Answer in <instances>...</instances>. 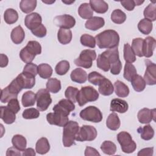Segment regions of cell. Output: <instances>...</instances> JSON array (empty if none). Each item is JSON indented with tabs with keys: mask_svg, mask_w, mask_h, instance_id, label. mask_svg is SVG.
Segmentation results:
<instances>
[{
	"mask_svg": "<svg viewBox=\"0 0 156 156\" xmlns=\"http://www.w3.org/2000/svg\"><path fill=\"white\" fill-rule=\"evenodd\" d=\"M80 43L82 45L89 47L91 48H94L96 46V40L93 36L88 34H83L80 39Z\"/></svg>",
	"mask_w": 156,
	"mask_h": 156,
	"instance_id": "48",
	"label": "cell"
},
{
	"mask_svg": "<svg viewBox=\"0 0 156 156\" xmlns=\"http://www.w3.org/2000/svg\"><path fill=\"white\" fill-rule=\"evenodd\" d=\"M37 107L40 111H45L52 103L49 91L47 89H40L36 93Z\"/></svg>",
	"mask_w": 156,
	"mask_h": 156,
	"instance_id": "9",
	"label": "cell"
},
{
	"mask_svg": "<svg viewBox=\"0 0 156 156\" xmlns=\"http://www.w3.org/2000/svg\"><path fill=\"white\" fill-rule=\"evenodd\" d=\"M54 22L55 24L63 29H71L76 24V20L73 16L65 14L62 15H58L54 18Z\"/></svg>",
	"mask_w": 156,
	"mask_h": 156,
	"instance_id": "12",
	"label": "cell"
},
{
	"mask_svg": "<svg viewBox=\"0 0 156 156\" xmlns=\"http://www.w3.org/2000/svg\"><path fill=\"white\" fill-rule=\"evenodd\" d=\"M58 41L62 44H66L70 43L72 39V32L70 29L60 28L57 33Z\"/></svg>",
	"mask_w": 156,
	"mask_h": 156,
	"instance_id": "26",
	"label": "cell"
},
{
	"mask_svg": "<svg viewBox=\"0 0 156 156\" xmlns=\"http://www.w3.org/2000/svg\"><path fill=\"white\" fill-rule=\"evenodd\" d=\"M128 108V104L124 100L116 98L111 101L110 110L113 112H116L120 113H124L127 111Z\"/></svg>",
	"mask_w": 156,
	"mask_h": 156,
	"instance_id": "17",
	"label": "cell"
},
{
	"mask_svg": "<svg viewBox=\"0 0 156 156\" xmlns=\"http://www.w3.org/2000/svg\"><path fill=\"white\" fill-rule=\"evenodd\" d=\"M15 114L7 106L1 107V118L5 124H10L13 123L16 119Z\"/></svg>",
	"mask_w": 156,
	"mask_h": 156,
	"instance_id": "21",
	"label": "cell"
},
{
	"mask_svg": "<svg viewBox=\"0 0 156 156\" xmlns=\"http://www.w3.org/2000/svg\"><path fill=\"white\" fill-rule=\"evenodd\" d=\"M152 23L150 20L143 18L138 24V29L144 35L149 34L152 30Z\"/></svg>",
	"mask_w": 156,
	"mask_h": 156,
	"instance_id": "35",
	"label": "cell"
},
{
	"mask_svg": "<svg viewBox=\"0 0 156 156\" xmlns=\"http://www.w3.org/2000/svg\"><path fill=\"white\" fill-rule=\"evenodd\" d=\"M138 119L141 124H148L152 120L155 121V109L151 110L147 108L141 109L137 115Z\"/></svg>",
	"mask_w": 156,
	"mask_h": 156,
	"instance_id": "15",
	"label": "cell"
},
{
	"mask_svg": "<svg viewBox=\"0 0 156 156\" xmlns=\"http://www.w3.org/2000/svg\"><path fill=\"white\" fill-rule=\"evenodd\" d=\"M7 106L15 113H17L20 110V105L17 98H13L10 100Z\"/></svg>",
	"mask_w": 156,
	"mask_h": 156,
	"instance_id": "55",
	"label": "cell"
},
{
	"mask_svg": "<svg viewBox=\"0 0 156 156\" xmlns=\"http://www.w3.org/2000/svg\"><path fill=\"white\" fill-rule=\"evenodd\" d=\"M146 69L144 74L146 84L154 85L156 84V65L149 60H145Z\"/></svg>",
	"mask_w": 156,
	"mask_h": 156,
	"instance_id": "10",
	"label": "cell"
},
{
	"mask_svg": "<svg viewBox=\"0 0 156 156\" xmlns=\"http://www.w3.org/2000/svg\"><path fill=\"white\" fill-rule=\"evenodd\" d=\"M69 63L67 60H62L59 62L55 68V73L60 76L65 75L69 69Z\"/></svg>",
	"mask_w": 156,
	"mask_h": 156,
	"instance_id": "47",
	"label": "cell"
},
{
	"mask_svg": "<svg viewBox=\"0 0 156 156\" xmlns=\"http://www.w3.org/2000/svg\"><path fill=\"white\" fill-rule=\"evenodd\" d=\"M120 3L128 11L133 10L136 5L135 1H133V0L122 1H120Z\"/></svg>",
	"mask_w": 156,
	"mask_h": 156,
	"instance_id": "56",
	"label": "cell"
},
{
	"mask_svg": "<svg viewBox=\"0 0 156 156\" xmlns=\"http://www.w3.org/2000/svg\"><path fill=\"white\" fill-rule=\"evenodd\" d=\"M4 19L6 23L9 24H13L18 19V12L13 9H7L4 12Z\"/></svg>",
	"mask_w": 156,
	"mask_h": 156,
	"instance_id": "38",
	"label": "cell"
},
{
	"mask_svg": "<svg viewBox=\"0 0 156 156\" xmlns=\"http://www.w3.org/2000/svg\"><path fill=\"white\" fill-rule=\"evenodd\" d=\"M42 18L38 13H32L27 15L24 19L25 26L30 30L38 25L41 24Z\"/></svg>",
	"mask_w": 156,
	"mask_h": 156,
	"instance_id": "16",
	"label": "cell"
},
{
	"mask_svg": "<svg viewBox=\"0 0 156 156\" xmlns=\"http://www.w3.org/2000/svg\"><path fill=\"white\" fill-rule=\"evenodd\" d=\"M85 155L88 156V155H100V154L98 152V151L91 147L87 146L85 150Z\"/></svg>",
	"mask_w": 156,
	"mask_h": 156,
	"instance_id": "59",
	"label": "cell"
},
{
	"mask_svg": "<svg viewBox=\"0 0 156 156\" xmlns=\"http://www.w3.org/2000/svg\"><path fill=\"white\" fill-rule=\"evenodd\" d=\"M21 151L18 150L16 147H9L6 152V155L7 156H19L22 155V154L20 152Z\"/></svg>",
	"mask_w": 156,
	"mask_h": 156,
	"instance_id": "58",
	"label": "cell"
},
{
	"mask_svg": "<svg viewBox=\"0 0 156 156\" xmlns=\"http://www.w3.org/2000/svg\"><path fill=\"white\" fill-rule=\"evenodd\" d=\"M136 74L137 73L135 66L130 63H126L124 68V78L127 81H130Z\"/></svg>",
	"mask_w": 156,
	"mask_h": 156,
	"instance_id": "41",
	"label": "cell"
},
{
	"mask_svg": "<svg viewBox=\"0 0 156 156\" xmlns=\"http://www.w3.org/2000/svg\"><path fill=\"white\" fill-rule=\"evenodd\" d=\"M20 57L21 60L24 63H29L33 61L35 57V54L26 46L21 50L20 52Z\"/></svg>",
	"mask_w": 156,
	"mask_h": 156,
	"instance_id": "42",
	"label": "cell"
},
{
	"mask_svg": "<svg viewBox=\"0 0 156 156\" xmlns=\"http://www.w3.org/2000/svg\"><path fill=\"white\" fill-rule=\"evenodd\" d=\"M23 72L36 76L38 74V66L32 63H27L24 66Z\"/></svg>",
	"mask_w": 156,
	"mask_h": 156,
	"instance_id": "54",
	"label": "cell"
},
{
	"mask_svg": "<svg viewBox=\"0 0 156 156\" xmlns=\"http://www.w3.org/2000/svg\"><path fill=\"white\" fill-rule=\"evenodd\" d=\"M46 119L50 124L55 125L59 127H64L69 121L68 116L57 112H54V113L47 114Z\"/></svg>",
	"mask_w": 156,
	"mask_h": 156,
	"instance_id": "11",
	"label": "cell"
},
{
	"mask_svg": "<svg viewBox=\"0 0 156 156\" xmlns=\"http://www.w3.org/2000/svg\"><path fill=\"white\" fill-rule=\"evenodd\" d=\"M97 66L105 72H107L110 69V65L108 58L104 52L99 54L98 57Z\"/></svg>",
	"mask_w": 156,
	"mask_h": 156,
	"instance_id": "44",
	"label": "cell"
},
{
	"mask_svg": "<svg viewBox=\"0 0 156 156\" xmlns=\"http://www.w3.org/2000/svg\"><path fill=\"white\" fill-rule=\"evenodd\" d=\"M37 2L35 0H22L20 3V8L23 12L29 13L35 9Z\"/></svg>",
	"mask_w": 156,
	"mask_h": 156,
	"instance_id": "36",
	"label": "cell"
},
{
	"mask_svg": "<svg viewBox=\"0 0 156 156\" xmlns=\"http://www.w3.org/2000/svg\"><path fill=\"white\" fill-rule=\"evenodd\" d=\"M79 91V90L77 88L69 86L66 89L65 91V96L66 99L74 103L76 102V97Z\"/></svg>",
	"mask_w": 156,
	"mask_h": 156,
	"instance_id": "50",
	"label": "cell"
},
{
	"mask_svg": "<svg viewBox=\"0 0 156 156\" xmlns=\"http://www.w3.org/2000/svg\"><path fill=\"white\" fill-rule=\"evenodd\" d=\"M124 58L126 63H133L136 60L135 55L128 43H126L124 45Z\"/></svg>",
	"mask_w": 156,
	"mask_h": 156,
	"instance_id": "45",
	"label": "cell"
},
{
	"mask_svg": "<svg viewBox=\"0 0 156 156\" xmlns=\"http://www.w3.org/2000/svg\"><path fill=\"white\" fill-rule=\"evenodd\" d=\"M36 101V94L32 91H27L25 92L22 96L21 102L24 107L33 106Z\"/></svg>",
	"mask_w": 156,
	"mask_h": 156,
	"instance_id": "32",
	"label": "cell"
},
{
	"mask_svg": "<svg viewBox=\"0 0 156 156\" xmlns=\"http://www.w3.org/2000/svg\"><path fill=\"white\" fill-rule=\"evenodd\" d=\"M70 77L71 80L74 82L78 83H83L87 80L88 75L85 70L82 68H77L71 72Z\"/></svg>",
	"mask_w": 156,
	"mask_h": 156,
	"instance_id": "20",
	"label": "cell"
},
{
	"mask_svg": "<svg viewBox=\"0 0 156 156\" xmlns=\"http://www.w3.org/2000/svg\"><path fill=\"white\" fill-rule=\"evenodd\" d=\"M138 132L140 133L141 138L144 140H150L154 136V130L149 124L146 125L142 128H138Z\"/></svg>",
	"mask_w": 156,
	"mask_h": 156,
	"instance_id": "33",
	"label": "cell"
},
{
	"mask_svg": "<svg viewBox=\"0 0 156 156\" xmlns=\"http://www.w3.org/2000/svg\"><path fill=\"white\" fill-rule=\"evenodd\" d=\"M108 58L110 72L113 75H118L122 69V63L119 60L118 46L108 49L103 52Z\"/></svg>",
	"mask_w": 156,
	"mask_h": 156,
	"instance_id": "4",
	"label": "cell"
},
{
	"mask_svg": "<svg viewBox=\"0 0 156 156\" xmlns=\"http://www.w3.org/2000/svg\"><path fill=\"white\" fill-rule=\"evenodd\" d=\"M22 116L23 118L26 119H36L39 117L40 112L37 109L35 108H29L23 111Z\"/></svg>",
	"mask_w": 156,
	"mask_h": 156,
	"instance_id": "51",
	"label": "cell"
},
{
	"mask_svg": "<svg viewBox=\"0 0 156 156\" xmlns=\"http://www.w3.org/2000/svg\"><path fill=\"white\" fill-rule=\"evenodd\" d=\"M35 76L22 72L16 77V79L23 89L32 88L35 83Z\"/></svg>",
	"mask_w": 156,
	"mask_h": 156,
	"instance_id": "14",
	"label": "cell"
},
{
	"mask_svg": "<svg viewBox=\"0 0 156 156\" xmlns=\"http://www.w3.org/2000/svg\"><path fill=\"white\" fill-rule=\"evenodd\" d=\"M99 93L104 96L111 95L114 91V87L111 81L105 78L98 85Z\"/></svg>",
	"mask_w": 156,
	"mask_h": 156,
	"instance_id": "23",
	"label": "cell"
},
{
	"mask_svg": "<svg viewBox=\"0 0 156 156\" xmlns=\"http://www.w3.org/2000/svg\"><path fill=\"white\" fill-rule=\"evenodd\" d=\"M22 155H23V156H35V152L32 148L25 149L23 151Z\"/></svg>",
	"mask_w": 156,
	"mask_h": 156,
	"instance_id": "61",
	"label": "cell"
},
{
	"mask_svg": "<svg viewBox=\"0 0 156 156\" xmlns=\"http://www.w3.org/2000/svg\"><path fill=\"white\" fill-rule=\"evenodd\" d=\"M99 98V93L98 91L91 86L83 87L79 91L76 101L80 106H83L88 102H93L96 101Z\"/></svg>",
	"mask_w": 156,
	"mask_h": 156,
	"instance_id": "3",
	"label": "cell"
},
{
	"mask_svg": "<svg viewBox=\"0 0 156 156\" xmlns=\"http://www.w3.org/2000/svg\"><path fill=\"white\" fill-rule=\"evenodd\" d=\"M89 4L92 10L98 13H104L108 9V4L102 0H90Z\"/></svg>",
	"mask_w": 156,
	"mask_h": 156,
	"instance_id": "22",
	"label": "cell"
},
{
	"mask_svg": "<svg viewBox=\"0 0 156 156\" xmlns=\"http://www.w3.org/2000/svg\"><path fill=\"white\" fill-rule=\"evenodd\" d=\"M26 46L31 50L35 55H38L41 53V46L37 41H29L27 42Z\"/></svg>",
	"mask_w": 156,
	"mask_h": 156,
	"instance_id": "53",
	"label": "cell"
},
{
	"mask_svg": "<svg viewBox=\"0 0 156 156\" xmlns=\"http://www.w3.org/2000/svg\"><path fill=\"white\" fill-rule=\"evenodd\" d=\"M31 32L37 37L43 38L46 35L47 30L43 24H40L31 30Z\"/></svg>",
	"mask_w": 156,
	"mask_h": 156,
	"instance_id": "52",
	"label": "cell"
},
{
	"mask_svg": "<svg viewBox=\"0 0 156 156\" xmlns=\"http://www.w3.org/2000/svg\"><path fill=\"white\" fill-rule=\"evenodd\" d=\"M96 43L100 49H111L118 46L119 36L112 29L105 30L95 37Z\"/></svg>",
	"mask_w": 156,
	"mask_h": 156,
	"instance_id": "1",
	"label": "cell"
},
{
	"mask_svg": "<svg viewBox=\"0 0 156 156\" xmlns=\"http://www.w3.org/2000/svg\"><path fill=\"white\" fill-rule=\"evenodd\" d=\"M78 13L83 19H90L93 17V10L88 3L82 4L78 9Z\"/></svg>",
	"mask_w": 156,
	"mask_h": 156,
	"instance_id": "29",
	"label": "cell"
},
{
	"mask_svg": "<svg viewBox=\"0 0 156 156\" xmlns=\"http://www.w3.org/2000/svg\"><path fill=\"white\" fill-rule=\"evenodd\" d=\"M44 3H46V4H52V3H54L55 2V1H42Z\"/></svg>",
	"mask_w": 156,
	"mask_h": 156,
	"instance_id": "64",
	"label": "cell"
},
{
	"mask_svg": "<svg viewBox=\"0 0 156 156\" xmlns=\"http://www.w3.org/2000/svg\"><path fill=\"white\" fill-rule=\"evenodd\" d=\"M144 18L154 21L156 20V6L155 2L150 3L144 10Z\"/></svg>",
	"mask_w": 156,
	"mask_h": 156,
	"instance_id": "40",
	"label": "cell"
},
{
	"mask_svg": "<svg viewBox=\"0 0 156 156\" xmlns=\"http://www.w3.org/2000/svg\"><path fill=\"white\" fill-rule=\"evenodd\" d=\"M46 89L52 93H57L61 90L60 80L55 78H50L46 83Z\"/></svg>",
	"mask_w": 156,
	"mask_h": 156,
	"instance_id": "39",
	"label": "cell"
},
{
	"mask_svg": "<svg viewBox=\"0 0 156 156\" xmlns=\"http://www.w3.org/2000/svg\"><path fill=\"white\" fill-rule=\"evenodd\" d=\"M117 140L121 145L122 151L124 153H132L136 148L135 142L132 140L130 134L127 132H119L117 135Z\"/></svg>",
	"mask_w": 156,
	"mask_h": 156,
	"instance_id": "5",
	"label": "cell"
},
{
	"mask_svg": "<svg viewBox=\"0 0 156 156\" xmlns=\"http://www.w3.org/2000/svg\"><path fill=\"white\" fill-rule=\"evenodd\" d=\"M114 89L115 94L121 98L127 97L129 94V87L120 80H116L114 83Z\"/></svg>",
	"mask_w": 156,
	"mask_h": 156,
	"instance_id": "25",
	"label": "cell"
},
{
	"mask_svg": "<svg viewBox=\"0 0 156 156\" xmlns=\"http://www.w3.org/2000/svg\"><path fill=\"white\" fill-rule=\"evenodd\" d=\"M133 88L137 92L143 91L146 87V82L144 79L138 74H136L130 80Z\"/></svg>",
	"mask_w": 156,
	"mask_h": 156,
	"instance_id": "31",
	"label": "cell"
},
{
	"mask_svg": "<svg viewBox=\"0 0 156 156\" xmlns=\"http://www.w3.org/2000/svg\"><path fill=\"white\" fill-rule=\"evenodd\" d=\"M75 109L74 104L68 99H61L58 104H55L52 110L54 112L61 113L66 116H68L71 112Z\"/></svg>",
	"mask_w": 156,
	"mask_h": 156,
	"instance_id": "13",
	"label": "cell"
},
{
	"mask_svg": "<svg viewBox=\"0 0 156 156\" xmlns=\"http://www.w3.org/2000/svg\"><path fill=\"white\" fill-rule=\"evenodd\" d=\"M101 149L105 154L114 155L116 151V146L111 141H105L102 143Z\"/></svg>",
	"mask_w": 156,
	"mask_h": 156,
	"instance_id": "46",
	"label": "cell"
},
{
	"mask_svg": "<svg viewBox=\"0 0 156 156\" xmlns=\"http://www.w3.org/2000/svg\"><path fill=\"white\" fill-rule=\"evenodd\" d=\"M112 21L116 24H122L126 20V15L120 9L114 10L111 14Z\"/></svg>",
	"mask_w": 156,
	"mask_h": 156,
	"instance_id": "43",
	"label": "cell"
},
{
	"mask_svg": "<svg viewBox=\"0 0 156 156\" xmlns=\"http://www.w3.org/2000/svg\"><path fill=\"white\" fill-rule=\"evenodd\" d=\"M154 147H146L141 149L138 153V156H151L153 155Z\"/></svg>",
	"mask_w": 156,
	"mask_h": 156,
	"instance_id": "57",
	"label": "cell"
},
{
	"mask_svg": "<svg viewBox=\"0 0 156 156\" xmlns=\"http://www.w3.org/2000/svg\"><path fill=\"white\" fill-rule=\"evenodd\" d=\"M62 1V2H63V3H65V4H72V3H73L74 2V1Z\"/></svg>",
	"mask_w": 156,
	"mask_h": 156,
	"instance_id": "63",
	"label": "cell"
},
{
	"mask_svg": "<svg viewBox=\"0 0 156 156\" xmlns=\"http://www.w3.org/2000/svg\"><path fill=\"white\" fill-rule=\"evenodd\" d=\"M105 78V77L104 76L96 71L91 72L88 76V80L89 82L94 85H99Z\"/></svg>",
	"mask_w": 156,
	"mask_h": 156,
	"instance_id": "49",
	"label": "cell"
},
{
	"mask_svg": "<svg viewBox=\"0 0 156 156\" xmlns=\"http://www.w3.org/2000/svg\"><path fill=\"white\" fill-rule=\"evenodd\" d=\"M79 115L82 119L92 122H99L102 119V114L100 110L93 105L82 110Z\"/></svg>",
	"mask_w": 156,
	"mask_h": 156,
	"instance_id": "7",
	"label": "cell"
},
{
	"mask_svg": "<svg viewBox=\"0 0 156 156\" xmlns=\"http://www.w3.org/2000/svg\"><path fill=\"white\" fill-rule=\"evenodd\" d=\"M38 74L41 78L47 79L52 76V69L47 63H41L38 66Z\"/></svg>",
	"mask_w": 156,
	"mask_h": 156,
	"instance_id": "37",
	"label": "cell"
},
{
	"mask_svg": "<svg viewBox=\"0 0 156 156\" xmlns=\"http://www.w3.org/2000/svg\"><path fill=\"white\" fill-rule=\"evenodd\" d=\"M156 41L154 38L147 37L144 40L143 43V55L146 58L151 57L153 55L155 48Z\"/></svg>",
	"mask_w": 156,
	"mask_h": 156,
	"instance_id": "19",
	"label": "cell"
},
{
	"mask_svg": "<svg viewBox=\"0 0 156 156\" xmlns=\"http://www.w3.org/2000/svg\"><path fill=\"white\" fill-rule=\"evenodd\" d=\"M96 58V53L93 49L83 50L78 58L75 59L74 63L78 66L90 68L92 66V62Z\"/></svg>",
	"mask_w": 156,
	"mask_h": 156,
	"instance_id": "6",
	"label": "cell"
},
{
	"mask_svg": "<svg viewBox=\"0 0 156 156\" xmlns=\"http://www.w3.org/2000/svg\"><path fill=\"white\" fill-rule=\"evenodd\" d=\"M143 43L144 40L141 38H136L133 39L132 42V49L137 56L141 57H143Z\"/></svg>",
	"mask_w": 156,
	"mask_h": 156,
	"instance_id": "30",
	"label": "cell"
},
{
	"mask_svg": "<svg viewBox=\"0 0 156 156\" xmlns=\"http://www.w3.org/2000/svg\"><path fill=\"white\" fill-rule=\"evenodd\" d=\"M79 130V126L77 122L69 121L63 127L62 141L66 147H69L74 144L76 136Z\"/></svg>",
	"mask_w": 156,
	"mask_h": 156,
	"instance_id": "2",
	"label": "cell"
},
{
	"mask_svg": "<svg viewBox=\"0 0 156 156\" xmlns=\"http://www.w3.org/2000/svg\"><path fill=\"white\" fill-rule=\"evenodd\" d=\"M104 24L105 21L103 18L99 16H93L85 22V26L87 29L94 31L102 27Z\"/></svg>",
	"mask_w": 156,
	"mask_h": 156,
	"instance_id": "18",
	"label": "cell"
},
{
	"mask_svg": "<svg viewBox=\"0 0 156 156\" xmlns=\"http://www.w3.org/2000/svg\"><path fill=\"white\" fill-rule=\"evenodd\" d=\"M50 149V144L48 139L45 137L40 138L36 143L35 150L39 154H45L49 152Z\"/></svg>",
	"mask_w": 156,
	"mask_h": 156,
	"instance_id": "28",
	"label": "cell"
},
{
	"mask_svg": "<svg viewBox=\"0 0 156 156\" xmlns=\"http://www.w3.org/2000/svg\"><path fill=\"white\" fill-rule=\"evenodd\" d=\"M97 136V130L92 126L83 125L79 130L76 136V140L78 141H93Z\"/></svg>",
	"mask_w": 156,
	"mask_h": 156,
	"instance_id": "8",
	"label": "cell"
},
{
	"mask_svg": "<svg viewBox=\"0 0 156 156\" xmlns=\"http://www.w3.org/2000/svg\"><path fill=\"white\" fill-rule=\"evenodd\" d=\"M1 56V59H0V66L1 68H4L9 63V59L8 57H7V55L3 54H1L0 55Z\"/></svg>",
	"mask_w": 156,
	"mask_h": 156,
	"instance_id": "60",
	"label": "cell"
},
{
	"mask_svg": "<svg viewBox=\"0 0 156 156\" xmlns=\"http://www.w3.org/2000/svg\"><path fill=\"white\" fill-rule=\"evenodd\" d=\"M13 146L21 151H23L27 146V141L24 136L21 135H15L12 139Z\"/></svg>",
	"mask_w": 156,
	"mask_h": 156,
	"instance_id": "34",
	"label": "cell"
},
{
	"mask_svg": "<svg viewBox=\"0 0 156 156\" xmlns=\"http://www.w3.org/2000/svg\"><path fill=\"white\" fill-rule=\"evenodd\" d=\"M120 125V119L116 113L113 112L108 115L106 121V126L109 129L116 130L119 128Z\"/></svg>",
	"mask_w": 156,
	"mask_h": 156,
	"instance_id": "27",
	"label": "cell"
},
{
	"mask_svg": "<svg viewBox=\"0 0 156 156\" xmlns=\"http://www.w3.org/2000/svg\"><path fill=\"white\" fill-rule=\"evenodd\" d=\"M135 4L136 5H141L142 3L144 2V1H138V0H136V1H135Z\"/></svg>",
	"mask_w": 156,
	"mask_h": 156,
	"instance_id": "62",
	"label": "cell"
},
{
	"mask_svg": "<svg viewBox=\"0 0 156 156\" xmlns=\"http://www.w3.org/2000/svg\"><path fill=\"white\" fill-rule=\"evenodd\" d=\"M11 39L12 41L16 44H18L21 43L25 37V33L21 26H18L15 27L11 32Z\"/></svg>",
	"mask_w": 156,
	"mask_h": 156,
	"instance_id": "24",
	"label": "cell"
}]
</instances>
